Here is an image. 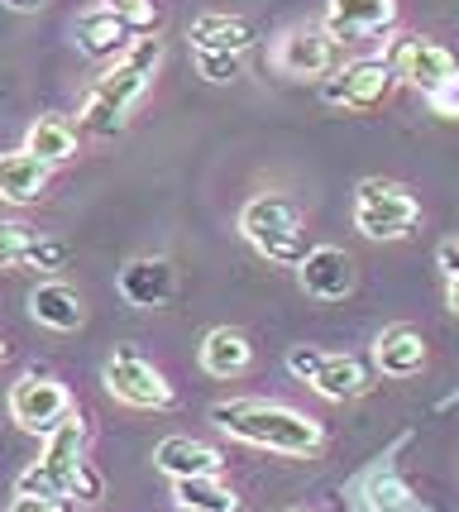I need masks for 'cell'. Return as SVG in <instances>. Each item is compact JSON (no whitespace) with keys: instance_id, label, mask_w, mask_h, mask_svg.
Instances as JSON below:
<instances>
[{"instance_id":"obj_37","label":"cell","mask_w":459,"mask_h":512,"mask_svg":"<svg viewBox=\"0 0 459 512\" xmlns=\"http://www.w3.org/2000/svg\"><path fill=\"white\" fill-rule=\"evenodd\" d=\"M292 512H316V508H292Z\"/></svg>"},{"instance_id":"obj_1","label":"cell","mask_w":459,"mask_h":512,"mask_svg":"<svg viewBox=\"0 0 459 512\" xmlns=\"http://www.w3.org/2000/svg\"><path fill=\"white\" fill-rule=\"evenodd\" d=\"M211 422L220 431H230L235 441H244V446L278 450V455H311V450H321V441H326L321 422H311L306 412H292L283 402H263V398L216 402L211 407Z\"/></svg>"},{"instance_id":"obj_33","label":"cell","mask_w":459,"mask_h":512,"mask_svg":"<svg viewBox=\"0 0 459 512\" xmlns=\"http://www.w3.org/2000/svg\"><path fill=\"white\" fill-rule=\"evenodd\" d=\"M436 264L445 268V278H459V240H445L436 249Z\"/></svg>"},{"instance_id":"obj_11","label":"cell","mask_w":459,"mask_h":512,"mask_svg":"<svg viewBox=\"0 0 459 512\" xmlns=\"http://www.w3.org/2000/svg\"><path fill=\"white\" fill-rule=\"evenodd\" d=\"M297 278H302L306 297H316V302H345L354 292V259L335 245H316L297 264Z\"/></svg>"},{"instance_id":"obj_32","label":"cell","mask_w":459,"mask_h":512,"mask_svg":"<svg viewBox=\"0 0 459 512\" xmlns=\"http://www.w3.org/2000/svg\"><path fill=\"white\" fill-rule=\"evenodd\" d=\"M10 512H72V498H15Z\"/></svg>"},{"instance_id":"obj_10","label":"cell","mask_w":459,"mask_h":512,"mask_svg":"<svg viewBox=\"0 0 459 512\" xmlns=\"http://www.w3.org/2000/svg\"><path fill=\"white\" fill-rule=\"evenodd\" d=\"M388 63L397 67V77H407L421 91H436L440 82H450L459 72L455 53L431 44V39H421V34H397L393 48H388Z\"/></svg>"},{"instance_id":"obj_3","label":"cell","mask_w":459,"mask_h":512,"mask_svg":"<svg viewBox=\"0 0 459 512\" xmlns=\"http://www.w3.org/2000/svg\"><path fill=\"white\" fill-rule=\"evenodd\" d=\"M240 230H244V240L259 249L263 259H273V264L297 268L306 254H311V249H306V230H302L297 201L273 197V192H268V197H254L244 206Z\"/></svg>"},{"instance_id":"obj_16","label":"cell","mask_w":459,"mask_h":512,"mask_svg":"<svg viewBox=\"0 0 459 512\" xmlns=\"http://www.w3.org/2000/svg\"><path fill=\"white\" fill-rule=\"evenodd\" d=\"M249 359H254V345H249V335L235 331V326H216V331L201 340V369L216 374V379H235V374H244Z\"/></svg>"},{"instance_id":"obj_29","label":"cell","mask_w":459,"mask_h":512,"mask_svg":"<svg viewBox=\"0 0 459 512\" xmlns=\"http://www.w3.org/2000/svg\"><path fill=\"white\" fill-rule=\"evenodd\" d=\"M321 364H326V355H321V350H311V345H297V350L287 355V369H292V374H297L302 383H316Z\"/></svg>"},{"instance_id":"obj_6","label":"cell","mask_w":459,"mask_h":512,"mask_svg":"<svg viewBox=\"0 0 459 512\" xmlns=\"http://www.w3.org/2000/svg\"><path fill=\"white\" fill-rule=\"evenodd\" d=\"M340 63V48H335V34L330 29H311V24H297L287 29L278 48H273V67L283 77H297V82H321L330 77Z\"/></svg>"},{"instance_id":"obj_19","label":"cell","mask_w":459,"mask_h":512,"mask_svg":"<svg viewBox=\"0 0 459 512\" xmlns=\"http://www.w3.org/2000/svg\"><path fill=\"white\" fill-rule=\"evenodd\" d=\"M192 48L197 53H249L254 24L240 20V15H201L192 24Z\"/></svg>"},{"instance_id":"obj_20","label":"cell","mask_w":459,"mask_h":512,"mask_svg":"<svg viewBox=\"0 0 459 512\" xmlns=\"http://www.w3.org/2000/svg\"><path fill=\"white\" fill-rule=\"evenodd\" d=\"M29 312H34V321L48 326V331H77L82 316H87L82 312V297L67 288V283H44V288H34Z\"/></svg>"},{"instance_id":"obj_25","label":"cell","mask_w":459,"mask_h":512,"mask_svg":"<svg viewBox=\"0 0 459 512\" xmlns=\"http://www.w3.org/2000/svg\"><path fill=\"white\" fill-rule=\"evenodd\" d=\"M34 245V230L20 221H0V268H20Z\"/></svg>"},{"instance_id":"obj_2","label":"cell","mask_w":459,"mask_h":512,"mask_svg":"<svg viewBox=\"0 0 459 512\" xmlns=\"http://www.w3.org/2000/svg\"><path fill=\"white\" fill-rule=\"evenodd\" d=\"M163 63V44L153 34H139L110 72H101V82L87 91V106H82V125L91 134H115L125 125V115L134 111V101L149 91L153 72Z\"/></svg>"},{"instance_id":"obj_31","label":"cell","mask_w":459,"mask_h":512,"mask_svg":"<svg viewBox=\"0 0 459 512\" xmlns=\"http://www.w3.org/2000/svg\"><path fill=\"white\" fill-rule=\"evenodd\" d=\"M72 498L77 503H101V474L82 460V469H77V479H72Z\"/></svg>"},{"instance_id":"obj_36","label":"cell","mask_w":459,"mask_h":512,"mask_svg":"<svg viewBox=\"0 0 459 512\" xmlns=\"http://www.w3.org/2000/svg\"><path fill=\"white\" fill-rule=\"evenodd\" d=\"M5 355H10V345H5V335H0V364H5Z\"/></svg>"},{"instance_id":"obj_8","label":"cell","mask_w":459,"mask_h":512,"mask_svg":"<svg viewBox=\"0 0 459 512\" xmlns=\"http://www.w3.org/2000/svg\"><path fill=\"white\" fill-rule=\"evenodd\" d=\"M397 82V67L388 58H359V63L340 67L335 77H326V101L345 106V111H369L378 101H388V91Z\"/></svg>"},{"instance_id":"obj_27","label":"cell","mask_w":459,"mask_h":512,"mask_svg":"<svg viewBox=\"0 0 459 512\" xmlns=\"http://www.w3.org/2000/svg\"><path fill=\"white\" fill-rule=\"evenodd\" d=\"M63 264H67V245H63V240H34V245H29V254H24V264H20V268L58 273Z\"/></svg>"},{"instance_id":"obj_14","label":"cell","mask_w":459,"mask_h":512,"mask_svg":"<svg viewBox=\"0 0 459 512\" xmlns=\"http://www.w3.org/2000/svg\"><path fill=\"white\" fill-rule=\"evenodd\" d=\"M373 359H378V369L388 379H412L426 364V340H421L416 326H388L378 335V345H373Z\"/></svg>"},{"instance_id":"obj_5","label":"cell","mask_w":459,"mask_h":512,"mask_svg":"<svg viewBox=\"0 0 459 512\" xmlns=\"http://www.w3.org/2000/svg\"><path fill=\"white\" fill-rule=\"evenodd\" d=\"M416 221H421V206L407 197V187L397 182H378L369 178L354 197V225L369 235V240H402L412 235Z\"/></svg>"},{"instance_id":"obj_7","label":"cell","mask_w":459,"mask_h":512,"mask_svg":"<svg viewBox=\"0 0 459 512\" xmlns=\"http://www.w3.org/2000/svg\"><path fill=\"white\" fill-rule=\"evenodd\" d=\"M106 388L120 402H130V407H173L177 402L173 383L163 379L139 350H130V345L106 359Z\"/></svg>"},{"instance_id":"obj_23","label":"cell","mask_w":459,"mask_h":512,"mask_svg":"<svg viewBox=\"0 0 459 512\" xmlns=\"http://www.w3.org/2000/svg\"><path fill=\"white\" fill-rule=\"evenodd\" d=\"M24 149L39 154L44 163H67V158L77 154V130H72L67 120H58V115H48V120H39V125L29 130Z\"/></svg>"},{"instance_id":"obj_28","label":"cell","mask_w":459,"mask_h":512,"mask_svg":"<svg viewBox=\"0 0 459 512\" xmlns=\"http://www.w3.org/2000/svg\"><path fill=\"white\" fill-rule=\"evenodd\" d=\"M106 5L134 24V34H153L158 29V5L153 0H106Z\"/></svg>"},{"instance_id":"obj_30","label":"cell","mask_w":459,"mask_h":512,"mask_svg":"<svg viewBox=\"0 0 459 512\" xmlns=\"http://www.w3.org/2000/svg\"><path fill=\"white\" fill-rule=\"evenodd\" d=\"M426 101H431V111L445 115V120H459V72L450 82H440L436 91H426Z\"/></svg>"},{"instance_id":"obj_17","label":"cell","mask_w":459,"mask_h":512,"mask_svg":"<svg viewBox=\"0 0 459 512\" xmlns=\"http://www.w3.org/2000/svg\"><path fill=\"white\" fill-rule=\"evenodd\" d=\"M120 292L130 297L134 307H163L173 297V268L163 259H134V264L120 268Z\"/></svg>"},{"instance_id":"obj_35","label":"cell","mask_w":459,"mask_h":512,"mask_svg":"<svg viewBox=\"0 0 459 512\" xmlns=\"http://www.w3.org/2000/svg\"><path fill=\"white\" fill-rule=\"evenodd\" d=\"M450 312H459V278H450Z\"/></svg>"},{"instance_id":"obj_9","label":"cell","mask_w":459,"mask_h":512,"mask_svg":"<svg viewBox=\"0 0 459 512\" xmlns=\"http://www.w3.org/2000/svg\"><path fill=\"white\" fill-rule=\"evenodd\" d=\"M72 412V398L58 379L48 374H24L15 388H10V417L24 426V431H53Z\"/></svg>"},{"instance_id":"obj_34","label":"cell","mask_w":459,"mask_h":512,"mask_svg":"<svg viewBox=\"0 0 459 512\" xmlns=\"http://www.w3.org/2000/svg\"><path fill=\"white\" fill-rule=\"evenodd\" d=\"M5 5H10V10H44L48 0H5Z\"/></svg>"},{"instance_id":"obj_13","label":"cell","mask_w":459,"mask_h":512,"mask_svg":"<svg viewBox=\"0 0 459 512\" xmlns=\"http://www.w3.org/2000/svg\"><path fill=\"white\" fill-rule=\"evenodd\" d=\"M153 465L163 469V474H173V479H206V474H220L225 460H220V450L206 446V441L168 436V441H158V450H153Z\"/></svg>"},{"instance_id":"obj_18","label":"cell","mask_w":459,"mask_h":512,"mask_svg":"<svg viewBox=\"0 0 459 512\" xmlns=\"http://www.w3.org/2000/svg\"><path fill=\"white\" fill-rule=\"evenodd\" d=\"M48 187V163L39 154H0V197L5 201H39Z\"/></svg>"},{"instance_id":"obj_22","label":"cell","mask_w":459,"mask_h":512,"mask_svg":"<svg viewBox=\"0 0 459 512\" xmlns=\"http://www.w3.org/2000/svg\"><path fill=\"white\" fill-rule=\"evenodd\" d=\"M177 484V508L182 512H240V498L220 484L216 474L206 479H173Z\"/></svg>"},{"instance_id":"obj_12","label":"cell","mask_w":459,"mask_h":512,"mask_svg":"<svg viewBox=\"0 0 459 512\" xmlns=\"http://www.w3.org/2000/svg\"><path fill=\"white\" fill-rule=\"evenodd\" d=\"M397 24V0H330L326 5V29L345 44L388 34Z\"/></svg>"},{"instance_id":"obj_4","label":"cell","mask_w":459,"mask_h":512,"mask_svg":"<svg viewBox=\"0 0 459 512\" xmlns=\"http://www.w3.org/2000/svg\"><path fill=\"white\" fill-rule=\"evenodd\" d=\"M82 450H87V422L77 412H67L63 422L48 431L39 465L24 469L15 489L24 498H72V479L82 469Z\"/></svg>"},{"instance_id":"obj_15","label":"cell","mask_w":459,"mask_h":512,"mask_svg":"<svg viewBox=\"0 0 459 512\" xmlns=\"http://www.w3.org/2000/svg\"><path fill=\"white\" fill-rule=\"evenodd\" d=\"M130 34H134V24L120 10H110V5H96V10H87L77 20V44L91 58H115L120 48L130 44Z\"/></svg>"},{"instance_id":"obj_21","label":"cell","mask_w":459,"mask_h":512,"mask_svg":"<svg viewBox=\"0 0 459 512\" xmlns=\"http://www.w3.org/2000/svg\"><path fill=\"white\" fill-rule=\"evenodd\" d=\"M311 388L330 402L364 398V393H369V369H364L354 355H326V364H321V374H316Z\"/></svg>"},{"instance_id":"obj_24","label":"cell","mask_w":459,"mask_h":512,"mask_svg":"<svg viewBox=\"0 0 459 512\" xmlns=\"http://www.w3.org/2000/svg\"><path fill=\"white\" fill-rule=\"evenodd\" d=\"M369 508L373 512H407L412 508V489L397 474H373L369 479Z\"/></svg>"},{"instance_id":"obj_26","label":"cell","mask_w":459,"mask_h":512,"mask_svg":"<svg viewBox=\"0 0 459 512\" xmlns=\"http://www.w3.org/2000/svg\"><path fill=\"white\" fill-rule=\"evenodd\" d=\"M197 67L206 82H235L244 72V53H197Z\"/></svg>"}]
</instances>
